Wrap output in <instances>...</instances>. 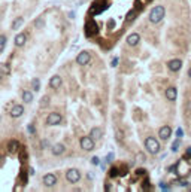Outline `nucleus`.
I'll use <instances>...</instances> for the list:
<instances>
[{"label":"nucleus","mask_w":191,"mask_h":192,"mask_svg":"<svg viewBox=\"0 0 191 192\" xmlns=\"http://www.w3.org/2000/svg\"><path fill=\"white\" fill-rule=\"evenodd\" d=\"M176 97H178V91H176L175 87H169L166 89V98H167L169 101H175Z\"/></svg>","instance_id":"14"},{"label":"nucleus","mask_w":191,"mask_h":192,"mask_svg":"<svg viewBox=\"0 0 191 192\" xmlns=\"http://www.w3.org/2000/svg\"><path fill=\"white\" fill-rule=\"evenodd\" d=\"M48 144H49V143H48V140H43V141H42V147H46Z\"/></svg>","instance_id":"31"},{"label":"nucleus","mask_w":191,"mask_h":192,"mask_svg":"<svg viewBox=\"0 0 191 192\" xmlns=\"http://www.w3.org/2000/svg\"><path fill=\"white\" fill-rule=\"evenodd\" d=\"M167 67L170 71H179L182 67V60L181 58H173L170 61H167Z\"/></svg>","instance_id":"8"},{"label":"nucleus","mask_w":191,"mask_h":192,"mask_svg":"<svg viewBox=\"0 0 191 192\" xmlns=\"http://www.w3.org/2000/svg\"><path fill=\"white\" fill-rule=\"evenodd\" d=\"M136 173H138V174H145V170H142V168H139V170H138Z\"/></svg>","instance_id":"33"},{"label":"nucleus","mask_w":191,"mask_h":192,"mask_svg":"<svg viewBox=\"0 0 191 192\" xmlns=\"http://www.w3.org/2000/svg\"><path fill=\"white\" fill-rule=\"evenodd\" d=\"M81 171L78 170V168H70L67 170V173H66V180L69 182V183H78L79 180H81Z\"/></svg>","instance_id":"3"},{"label":"nucleus","mask_w":191,"mask_h":192,"mask_svg":"<svg viewBox=\"0 0 191 192\" xmlns=\"http://www.w3.org/2000/svg\"><path fill=\"white\" fill-rule=\"evenodd\" d=\"M90 137L94 140V141H99V140L103 137V131L100 130V128H97V127H94L93 130H91V133H90Z\"/></svg>","instance_id":"15"},{"label":"nucleus","mask_w":191,"mask_h":192,"mask_svg":"<svg viewBox=\"0 0 191 192\" xmlns=\"http://www.w3.org/2000/svg\"><path fill=\"white\" fill-rule=\"evenodd\" d=\"M187 158H191V147L187 149Z\"/></svg>","instance_id":"32"},{"label":"nucleus","mask_w":191,"mask_h":192,"mask_svg":"<svg viewBox=\"0 0 191 192\" xmlns=\"http://www.w3.org/2000/svg\"><path fill=\"white\" fill-rule=\"evenodd\" d=\"M61 121H63L61 115H60V113H55V112L49 113V115H48V118H46V124H48L49 127L58 125V124H61Z\"/></svg>","instance_id":"5"},{"label":"nucleus","mask_w":191,"mask_h":192,"mask_svg":"<svg viewBox=\"0 0 191 192\" xmlns=\"http://www.w3.org/2000/svg\"><path fill=\"white\" fill-rule=\"evenodd\" d=\"M188 76L191 78V67H190V70H188Z\"/></svg>","instance_id":"35"},{"label":"nucleus","mask_w":191,"mask_h":192,"mask_svg":"<svg viewBox=\"0 0 191 192\" xmlns=\"http://www.w3.org/2000/svg\"><path fill=\"white\" fill-rule=\"evenodd\" d=\"M32 87H33V91H39V88H40V81H39V79H33V81H32Z\"/></svg>","instance_id":"22"},{"label":"nucleus","mask_w":191,"mask_h":192,"mask_svg":"<svg viewBox=\"0 0 191 192\" xmlns=\"http://www.w3.org/2000/svg\"><path fill=\"white\" fill-rule=\"evenodd\" d=\"M90 61H91V55H90V52H87V51L79 52L78 57H76V63H78L79 66H87Z\"/></svg>","instance_id":"6"},{"label":"nucleus","mask_w":191,"mask_h":192,"mask_svg":"<svg viewBox=\"0 0 191 192\" xmlns=\"http://www.w3.org/2000/svg\"><path fill=\"white\" fill-rule=\"evenodd\" d=\"M125 42H127V45H128V46H136V45L140 42V35H139V33H131V35L127 36Z\"/></svg>","instance_id":"10"},{"label":"nucleus","mask_w":191,"mask_h":192,"mask_svg":"<svg viewBox=\"0 0 191 192\" xmlns=\"http://www.w3.org/2000/svg\"><path fill=\"white\" fill-rule=\"evenodd\" d=\"M6 42H8V37L5 35H0V52L5 49V46H6Z\"/></svg>","instance_id":"21"},{"label":"nucleus","mask_w":191,"mask_h":192,"mask_svg":"<svg viewBox=\"0 0 191 192\" xmlns=\"http://www.w3.org/2000/svg\"><path fill=\"white\" fill-rule=\"evenodd\" d=\"M36 25H37V27H40V25H43V21H40V19H39V21H37V24H36Z\"/></svg>","instance_id":"34"},{"label":"nucleus","mask_w":191,"mask_h":192,"mask_svg":"<svg viewBox=\"0 0 191 192\" xmlns=\"http://www.w3.org/2000/svg\"><path fill=\"white\" fill-rule=\"evenodd\" d=\"M51 152H52V155L60 157V155H63V154L66 152V146H64L63 143H55V144L51 147Z\"/></svg>","instance_id":"11"},{"label":"nucleus","mask_w":191,"mask_h":192,"mask_svg":"<svg viewBox=\"0 0 191 192\" xmlns=\"http://www.w3.org/2000/svg\"><path fill=\"white\" fill-rule=\"evenodd\" d=\"M79 144H81V147H82L84 151L90 152V151H93V149H94L96 141L91 139L90 136H84V137H81V140H79Z\"/></svg>","instance_id":"4"},{"label":"nucleus","mask_w":191,"mask_h":192,"mask_svg":"<svg viewBox=\"0 0 191 192\" xmlns=\"http://www.w3.org/2000/svg\"><path fill=\"white\" fill-rule=\"evenodd\" d=\"M179 146H181V140H179V139H178V140H175V141H173V144H172V151H173V152H176Z\"/></svg>","instance_id":"23"},{"label":"nucleus","mask_w":191,"mask_h":192,"mask_svg":"<svg viewBox=\"0 0 191 192\" xmlns=\"http://www.w3.org/2000/svg\"><path fill=\"white\" fill-rule=\"evenodd\" d=\"M117 64H118V58H117V57H115V58H114V60H112V67H115V66H117Z\"/></svg>","instance_id":"30"},{"label":"nucleus","mask_w":191,"mask_h":192,"mask_svg":"<svg viewBox=\"0 0 191 192\" xmlns=\"http://www.w3.org/2000/svg\"><path fill=\"white\" fill-rule=\"evenodd\" d=\"M22 113H24V106H21V104H15L11 109V116L12 118H19Z\"/></svg>","instance_id":"13"},{"label":"nucleus","mask_w":191,"mask_h":192,"mask_svg":"<svg viewBox=\"0 0 191 192\" xmlns=\"http://www.w3.org/2000/svg\"><path fill=\"white\" fill-rule=\"evenodd\" d=\"M96 33H97V24L93 19L87 21V24H85V35L88 37H91V36H94Z\"/></svg>","instance_id":"7"},{"label":"nucleus","mask_w":191,"mask_h":192,"mask_svg":"<svg viewBox=\"0 0 191 192\" xmlns=\"http://www.w3.org/2000/svg\"><path fill=\"white\" fill-rule=\"evenodd\" d=\"M27 131H29V134H35V133H36L35 125H33V124H30V125L27 127Z\"/></svg>","instance_id":"26"},{"label":"nucleus","mask_w":191,"mask_h":192,"mask_svg":"<svg viewBox=\"0 0 191 192\" xmlns=\"http://www.w3.org/2000/svg\"><path fill=\"white\" fill-rule=\"evenodd\" d=\"M22 24H24V18L18 17V18H15V21H14V24H12V28H14V30H18Z\"/></svg>","instance_id":"20"},{"label":"nucleus","mask_w":191,"mask_h":192,"mask_svg":"<svg viewBox=\"0 0 191 192\" xmlns=\"http://www.w3.org/2000/svg\"><path fill=\"white\" fill-rule=\"evenodd\" d=\"M145 147L151 155H158L161 151V144L155 137H146L145 139Z\"/></svg>","instance_id":"2"},{"label":"nucleus","mask_w":191,"mask_h":192,"mask_svg":"<svg viewBox=\"0 0 191 192\" xmlns=\"http://www.w3.org/2000/svg\"><path fill=\"white\" fill-rule=\"evenodd\" d=\"M19 158H21V161H26V159H27V152H22Z\"/></svg>","instance_id":"29"},{"label":"nucleus","mask_w":191,"mask_h":192,"mask_svg":"<svg viewBox=\"0 0 191 192\" xmlns=\"http://www.w3.org/2000/svg\"><path fill=\"white\" fill-rule=\"evenodd\" d=\"M61 78L58 76V74H55V76H52L51 79H49V87L52 88V89H58V88L61 87Z\"/></svg>","instance_id":"16"},{"label":"nucleus","mask_w":191,"mask_h":192,"mask_svg":"<svg viewBox=\"0 0 191 192\" xmlns=\"http://www.w3.org/2000/svg\"><path fill=\"white\" fill-rule=\"evenodd\" d=\"M99 162H100V159H99L97 157L91 158V164H93V165H99Z\"/></svg>","instance_id":"27"},{"label":"nucleus","mask_w":191,"mask_h":192,"mask_svg":"<svg viewBox=\"0 0 191 192\" xmlns=\"http://www.w3.org/2000/svg\"><path fill=\"white\" fill-rule=\"evenodd\" d=\"M158 136H160L161 140H169V137L172 136V128H170L169 125L161 127V128L158 130Z\"/></svg>","instance_id":"9"},{"label":"nucleus","mask_w":191,"mask_h":192,"mask_svg":"<svg viewBox=\"0 0 191 192\" xmlns=\"http://www.w3.org/2000/svg\"><path fill=\"white\" fill-rule=\"evenodd\" d=\"M57 183V176L55 174H51V173H48V174L43 176V185L45 186H48V188H51Z\"/></svg>","instance_id":"12"},{"label":"nucleus","mask_w":191,"mask_h":192,"mask_svg":"<svg viewBox=\"0 0 191 192\" xmlns=\"http://www.w3.org/2000/svg\"><path fill=\"white\" fill-rule=\"evenodd\" d=\"M109 174H111V177H117V176L120 174V170H118L117 167H112V170H111Z\"/></svg>","instance_id":"24"},{"label":"nucleus","mask_w":191,"mask_h":192,"mask_svg":"<svg viewBox=\"0 0 191 192\" xmlns=\"http://www.w3.org/2000/svg\"><path fill=\"white\" fill-rule=\"evenodd\" d=\"M48 103H49V97H43V98L40 100V106H42V107H46Z\"/></svg>","instance_id":"25"},{"label":"nucleus","mask_w":191,"mask_h":192,"mask_svg":"<svg viewBox=\"0 0 191 192\" xmlns=\"http://www.w3.org/2000/svg\"><path fill=\"white\" fill-rule=\"evenodd\" d=\"M27 42V35L26 33H19L15 37V46H24V43Z\"/></svg>","instance_id":"17"},{"label":"nucleus","mask_w":191,"mask_h":192,"mask_svg":"<svg viewBox=\"0 0 191 192\" xmlns=\"http://www.w3.org/2000/svg\"><path fill=\"white\" fill-rule=\"evenodd\" d=\"M18 147H19L18 140H11L9 144H8V152H9V154H15V152L18 151Z\"/></svg>","instance_id":"18"},{"label":"nucleus","mask_w":191,"mask_h":192,"mask_svg":"<svg viewBox=\"0 0 191 192\" xmlns=\"http://www.w3.org/2000/svg\"><path fill=\"white\" fill-rule=\"evenodd\" d=\"M176 136H178V139H181V137L184 136V131H182V128H178V130H176Z\"/></svg>","instance_id":"28"},{"label":"nucleus","mask_w":191,"mask_h":192,"mask_svg":"<svg viewBox=\"0 0 191 192\" xmlns=\"http://www.w3.org/2000/svg\"><path fill=\"white\" fill-rule=\"evenodd\" d=\"M22 101L27 103V104L32 103V101H33V92H32V91H24V92H22Z\"/></svg>","instance_id":"19"},{"label":"nucleus","mask_w":191,"mask_h":192,"mask_svg":"<svg viewBox=\"0 0 191 192\" xmlns=\"http://www.w3.org/2000/svg\"><path fill=\"white\" fill-rule=\"evenodd\" d=\"M166 15V8L164 6H155V8H152L151 9V12H149V22H152V24H158L163 18Z\"/></svg>","instance_id":"1"},{"label":"nucleus","mask_w":191,"mask_h":192,"mask_svg":"<svg viewBox=\"0 0 191 192\" xmlns=\"http://www.w3.org/2000/svg\"><path fill=\"white\" fill-rule=\"evenodd\" d=\"M148 2H151V0H148Z\"/></svg>","instance_id":"36"}]
</instances>
